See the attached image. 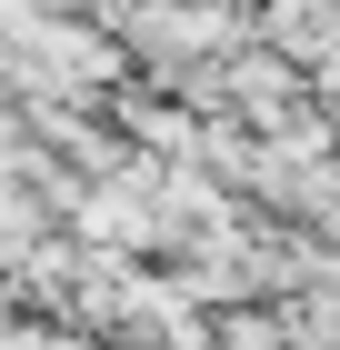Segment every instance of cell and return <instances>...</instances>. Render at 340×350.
<instances>
[{
  "instance_id": "6da1fadb",
  "label": "cell",
  "mask_w": 340,
  "mask_h": 350,
  "mask_svg": "<svg viewBox=\"0 0 340 350\" xmlns=\"http://www.w3.org/2000/svg\"><path fill=\"white\" fill-rule=\"evenodd\" d=\"M261 51H280L290 70L330 81L340 70V0H261Z\"/></svg>"
}]
</instances>
